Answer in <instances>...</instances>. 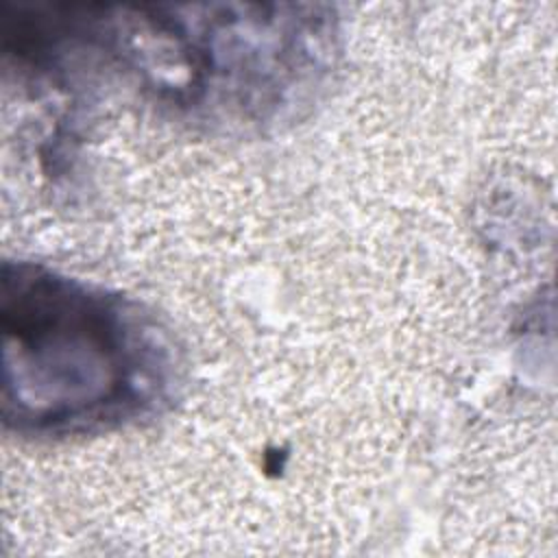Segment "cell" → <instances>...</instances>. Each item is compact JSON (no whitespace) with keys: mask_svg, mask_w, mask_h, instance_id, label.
Here are the masks:
<instances>
[{"mask_svg":"<svg viewBox=\"0 0 558 558\" xmlns=\"http://www.w3.org/2000/svg\"><path fill=\"white\" fill-rule=\"evenodd\" d=\"M2 416L24 434H72L140 414L166 355L137 312L31 264L2 270Z\"/></svg>","mask_w":558,"mask_h":558,"instance_id":"6da1fadb","label":"cell"}]
</instances>
